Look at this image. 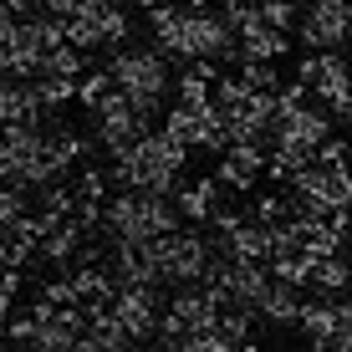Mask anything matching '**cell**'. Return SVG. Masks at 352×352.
<instances>
[{
  "label": "cell",
  "mask_w": 352,
  "mask_h": 352,
  "mask_svg": "<svg viewBox=\"0 0 352 352\" xmlns=\"http://www.w3.org/2000/svg\"><path fill=\"white\" fill-rule=\"evenodd\" d=\"M311 102V82H286V87H281V113H296V107H307Z\"/></svg>",
  "instance_id": "d4e9b609"
},
{
  "label": "cell",
  "mask_w": 352,
  "mask_h": 352,
  "mask_svg": "<svg viewBox=\"0 0 352 352\" xmlns=\"http://www.w3.org/2000/svg\"><path fill=\"white\" fill-rule=\"evenodd\" d=\"M225 194H230V189L220 184V174H210V179H189V184H179L174 199H179V210H184L189 225H210L214 204H220Z\"/></svg>",
  "instance_id": "277c9868"
},
{
  "label": "cell",
  "mask_w": 352,
  "mask_h": 352,
  "mask_svg": "<svg viewBox=\"0 0 352 352\" xmlns=\"http://www.w3.org/2000/svg\"><path fill=\"white\" fill-rule=\"evenodd\" d=\"M67 41H72V46H82V52L102 46V26H97L92 10H82V16H67Z\"/></svg>",
  "instance_id": "ac0fdd59"
},
{
  "label": "cell",
  "mask_w": 352,
  "mask_h": 352,
  "mask_svg": "<svg viewBox=\"0 0 352 352\" xmlns=\"http://www.w3.org/2000/svg\"><path fill=\"white\" fill-rule=\"evenodd\" d=\"M296 77H301V82H317V77H322V52H307V56H301V62H296Z\"/></svg>",
  "instance_id": "f1b7e54d"
},
{
  "label": "cell",
  "mask_w": 352,
  "mask_h": 352,
  "mask_svg": "<svg viewBox=\"0 0 352 352\" xmlns=\"http://www.w3.org/2000/svg\"><path fill=\"white\" fill-rule=\"evenodd\" d=\"M77 82H82V77H36V92H41V107H46V113H56V107L77 102Z\"/></svg>",
  "instance_id": "9a60e30c"
},
{
  "label": "cell",
  "mask_w": 352,
  "mask_h": 352,
  "mask_svg": "<svg viewBox=\"0 0 352 352\" xmlns=\"http://www.w3.org/2000/svg\"><path fill=\"white\" fill-rule=\"evenodd\" d=\"M102 214H107L102 199H77V214H72V220H77V225L92 235V230H102Z\"/></svg>",
  "instance_id": "cb8c5ba5"
},
{
  "label": "cell",
  "mask_w": 352,
  "mask_h": 352,
  "mask_svg": "<svg viewBox=\"0 0 352 352\" xmlns=\"http://www.w3.org/2000/svg\"><path fill=\"white\" fill-rule=\"evenodd\" d=\"M164 133H174L179 143H189V148H199V133H204V113L189 102H174L164 113Z\"/></svg>",
  "instance_id": "8fae6325"
},
{
  "label": "cell",
  "mask_w": 352,
  "mask_h": 352,
  "mask_svg": "<svg viewBox=\"0 0 352 352\" xmlns=\"http://www.w3.org/2000/svg\"><path fill=\"white\" fill-rule=\"evenodd\" d=\"M82 72H87V56H82V46H72V41L52 46L46 62H41V77H82Z\"/></svg>",
  "instance_id": "7c38bea8"
},
{
  "label": "cell",
  "mask_w": 352,
  "mask_h": 352,
  "mask_svg": "<svg viewBox=\"0 0 352 352\" xmlns=\"http://www.w3.org/2000/svg\"><path fill=\"white\" fill-rule=\"evenodd\" d=\"M16 296H21L16 286H6V281H0V322H10V301H16Z\"/></svg>",
  "instance_id": "f546056e"
},
{
  "label": "cell",
  "mask_w": 352,
  "mask_h": 352,
  "mask_svg": "<svg viewBox=\"0 0 352 352\" xmlns=\"http://www.w3.org/2000/svg\"><path fill=\"white\" fill-rule=\"evenodd\" d=\"M291 41H296L291 31H276V26H265V21H256L250 31H240V62H245V56L276 62V56H286V52H291Z\"/></svg>",
  "instance_id": "9c48e42d"
},
{
  "label": "cell",
  "mask_w": 352,
  "mask_h": 352,
  "mask_svg": "<svg viewBox=\"0 0 352 352\" xmlns=\"http://www.w3.org/2000/svg\"><path fill=\"white\" fill-rule=\"evenodd\" d=\"M311 296H347L352 291V256H342V250H337V256H317L311 261Z\"/></svg>",
  "instance_id": "5b68a950"
},
{
  "label": "cell",
  "mask_w": 352,
  "mask_h": 352,
  "mask_svg": "<svg viewBox=\"0 0 352 352\" xmlns=\"http://www.w3.org/2000/svg\"><path fill=\"white\" fill-rule=\"evenodd\" d=\"M214 174H220V184L230 189V194H250V189H256V168H245V164H235V159H230V153H220V168H214Z\"/></svg>",
  "instance_id": "d6986e66"
},
{
  "label": "cell",
  "mask_w": 352,
  "mask_h": 352,
  "mask_svg": "<svg viewBox=\"0 0 352 352\" xmlns=\"http://www.w3.org/2000/svg\"><path fill=\"white\" fill-rule=\"evenodd\" d=\"M107 184H113V174H107V168H97V164H87V168L77 174V194H82V199H102Z\"/></svg>",
  "instance_id": "7402d4cb"
},
{
  "label": "cell",
  "mask_w": 352,
  "mask_h": 352,
  "mask_svg": "<svg viewBox=\"0 0 352 352\" xmlns=\"http://www.w3.org/2000/svg\"><path fill=\"white\" fill-rule=\"evenodd\" d=\"M189 143H179L174 133H164V128H148L138 143H133V164H138V189H164V194H174L179 189V179H184V168H189Z\"/></svg>",
  "instance_id": "7a4b0ae2"
},
{
  "label": "cell",
  "mask_w": 352,
  "mask_h": 352,
  "mask_svg": "<svg viewBox=\"0 0 352 352\" xmlns=\"http://www.w3.org/2000/svg\"><path fill=\"white\" fill-rule=\"evenodd\" d=\"M301 307H307V286H296V281H281V276H276L271 296L261 301V322H271V327H296Z\"/></svg>",
  "instance_id": "8992f818"
},
{
  "label": "cell",
  "mask_w": 352,
  "mask_h": 352,
  "mask_svg": "<svg viewBox=\"0 0 352 352\" xmlns=\"http://www.w3.org/2000/svg\"><path fill=\"white\" fill-rule=\"evenodd\" d=\"M168 52L159 41L153 46H118V56L107 62V72H113V82L133 97V113H138L143 128L159 123L164 113V97H168Z\"/></svg>",
  "instance_id": "6da1fadb"
},
{
  "label": "cell",
  "mask_w": 352,
  "mask_h": 352,
  "mask_svg": "<svg viewBox=\"0 0 352 352\" xmlns=\"http://www.w3.org/2000/svg\"><path fill=\"white\" fill-rule=\"evenodd\" d=\"M21 21H26V16H21V10H10V6H6V0H0V41H16V31H21Z\"/></svg>",
  "instance_id": "83f0119b"
},
{
  "label": "cell",
  "mask_w": 352,
  "mask_h": 352,
  "mask_svg": "<svg viewBox=\"0 0 352 352\" xmlns=\"http://www.w3.org/2000/svg\"><path fill=\"white\" fill-rule=\"evenodd\" d=\"M296 327L307 332V342L317 352H327V347H332V332H337V301L332 296H311L307 307H301Z\"/></svg>",
  "instance_id": "52a82bcc"
},
{
  "label": "cell",
  "mask_w": 352,
  "mask_h": 352,
  "mask_svg": "<svg viewBox=\"0 0 352 352\" xmlns=\"http://www.w3.org/2000/svg\"><path fill=\"white\" fill-rule=\"evenodd\" d=\"M250 92H256V87H250V82H245V77H220V82H214V102H220V113H225V118H235V113H245V102H250Z\"/></svg>",
  "instance_id": "5bb4252c"
},
{
  "label": "cell",
  "mask_w": 352,
  "mask_h": 352,
  "mask_svg": "<svg viewBox=\"0 0 352 352\" xmlns=\"http://www.w3.org/2000/svg\"><path fill=\"white\" fill-rule=\"evenodd\" d=\"M347 36H352V0H311L301 26H296V41L307 46V52L347 46Z\"/></svg>",
  "instance_id": "3957f363"
},
{
  "label": "cell",
  "mask_w": 352,
  "mask_h": 352,
  "mask_svg": "<svg viewBox=\"0 0 352 352\" xmlns=\"http://www.w3.org/2000/svg\"><path fill=\"white\" fill-rule=\"evenodd\" d=\"M240 77H245L250 87H265V92H281L286 87L281 72H276V62H261V56H245V62H240Z\"/></svg>",
  "instance_id": "ffe728a7"
},
{
  "label": "cell",
  "mask_w": 352,
  "mask_h": 352,
  "mask_svg": "<svg viewBox=\"0 0 352 352\" xmlns=\"http://www.w3.org/2000/svg\"><path fill=\"white\" fill-rule=\"evenodd\" d=\"M256 317H261V311H250V307H220V332H225L235 347H256V342H250Z\"/></svg>",
  "instance_id": "4fadbf2b"
},
{
  "label": "cell",
  "mask_w": 352,
  "mask_h": 352,
  "mask_svg": "<svg viewBox=\"0 0 352 352\" xmlns=\"http://www.w3.org/2000/svg\"><path fill=\"white\" fill-rule=\"evenodd\" d=\"M72 281H77L82 307H87V301H113V296H118V276L107 271V265H77V271H72Z\"/></svg>",
  "instance_id": "30bf717a"
},
{
  "label": "cell",
  "mask_w": 352,
  "mask_h": 352,
  "mask_svg": "<svg viewBox=\"0 0 352 352\" xmlns=\"http://www.w3.org/2000/svg\"><path fill=\"white\" fill-rule=\"evenodd\" d=\"M347 153H352V138H322L317 164H347Z\"/></svg>",
  "instance_id": "484cf974"
},
{
  "label": "cell",
  "mask_w": 352,
  "mask_h": 352,
  "mask_svg": "<svg viewBox=\"0 0 352 352\" xmlns=\"http://www.w3.org/2000/svg\"><path fill=\"white\" fill-rule=\"evenodd\" d=\"M41 291L56 301V307H72V301H82V296H77V281H72V276H62V281H46Z\"/></svg>",
  "instance_id": "4316f807"
},
{
  "label": "cell",
  "mask_w": 352,
  "mask_h": 352,
  "mask_svg": "<svg viewBox=\"0 0 352 352\" xmlns=\"http://www.w3.org/2000/svg\"><path fill=\"white\" fill-rule=\"evenodd\" d=\"M256 6H261V21H265V26H276V31H291V36H296L301 16H307V10H301L296 0H256Z\"/></svg>",
  "instance_id": "2e32d148"
},
{
  "label": "cell",
  "mask_w": 352,
  "mask_h": 352,
  "mask_svg": "<svg viewBox=\"0 0 352 352\" xmlns=\"http://www.w3.org/2000/svg\"><path fill=\"white\" fill-rule=\"evenodd\" d=\"M250 210H256V220L276 225V220H286V214H291V199H286V194H261V199L250 204Z\"/></svg>",
  "instance_id": "603a6c76"
},
{
  "label": "cell",
  "mask_w": 352,
  "mask_h": 352,
  "mask_svg": "<svg viewBox=\"0 0 352 352\" xmlns=\"http://www.w3.org/2000/svg\"><path fill=\"white\" fill-rule=\"evenodd\" d=\"M82 240H87V230H82V225L67 214V220H62V225L52 230V235L41 240V261H46V265H56V271H67V265H77Z\"/></svg>",
  "instance_id": "ba28073f"
},
{
  "label": "cell",
  "mask_w": 352,
  "mask_h": 352,
  "mask_svg": "<svg viewBox=\"0 0 352 352\" xmlns=\"http://www.w3.org/2000/svg\"><path fill=\"white\" fill-rule=\"evenodd\" d=\"M36 337H41L36 311H31V317H10V322H6V342H10V347H36Z\"/></svg>",
  "instance_id": "44dd1931"
},
{
  "label": "cell",
  "mask_w": 352,
  "mask_h": 352,
  "mask_svg": "<svg viewBox=\"0 0 352 352\" xmlns=\"http://www.w3.org/2000/svg\"><path fill=\"white\" fill-rule=\"evenodd\" d=\"M113 87H118V82H113V72H82V82H77V102L97 113V107H102V97L113 92Z\"/></svg>",
  "instance_id": "e0dca14e"
}]
</instances>
